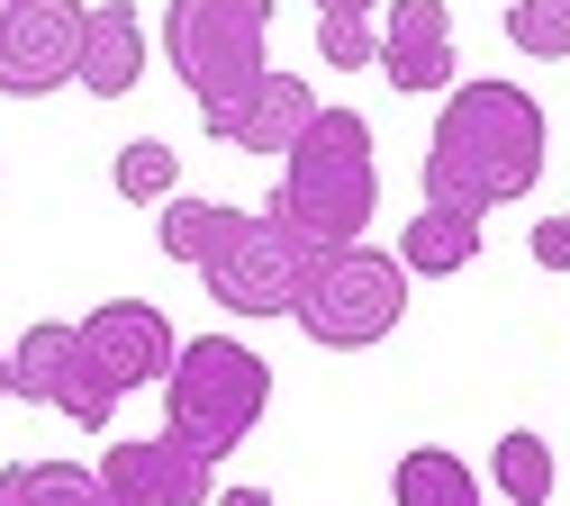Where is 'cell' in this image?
Here are the masks:
<instances>
[{
  "mask_svg": "<svg viewBox=\"0 0 570 506\" xmlns=\"http://www.w3.org/2000/svg\"><path fill=\"white\" fill-rule=\"evenodd\" d=\"M381 208V155H372V127L363 109H326L291 136L281 155V181H272V217L308 245H353Z\"/></svg>",
  "mask_w": 570,
  "mask_h": 506,
  "instance_id": "7a4b0ae2",
  "label": "cell"
},
{
  "mask_svg": "<svg viewBox=\"0 0 570 506\" xmlns=\"http://www.w3.org/2000/svg\"><path fill=\"white\" fill-rule=\"evenodd\" d=\"M543 181V100L517 82H462L425 145V199L489 217Z\"/></svg>",
  "mask_w": 570,
  "mask_h": 506,
  "instance_id": "6da1fadb",
  "label": "cell"
},
{
  "mask_svg": "<svg viewBox=\"0 0 570 506\" xmlns=\"http://www.w3.org/2000/svg\"><path fill=\"white\" fill-rule=\"evenodd\" d=\"M208 217H218V199H164V254L173 262H199V245H208Z\"/></svg>",
  "mask_w": 570,
  "mask_h": 506,
  "instance_id": "ffe728a7",
  "label": "cell"
},
{
  "mask_svg": "<svg viewBox=\"0 0 570 506\" xmlns=\"http://www.w3.org/2000/svg\"><path fill=\"white\" fill-rule=\"evenodd\" d=\"M0 506H100V479L73 462H10L0 470Z\"/></svg>",
  "mask_w": 570,
  "mask_h": 506,
  "instance_id": "e0dca14e",
  "label": "cell"
},
{
  "mask_svg": "<svg viewBox=\"0 0 570 506\" xmlns=\"http://www.w3.org/2000/svg\"><path fill=\"white\" fill-rule=\"evenodd\" d=\"M218 506H272V488H218Z\"/></svg>",
  "mask_w": 570,
  "mask_h": 506,
  "instance_id": "cb8c5ba5",
  "label": "cell"
},
{
  "mask_svg": "<svg viewBox=\"0 0 570 506\" xmlns=\"http://www.w3.org/2000/svg\"><path fill=\"white\" fill-rule=\"evenodd\" d=\"M10 398L28 407H55V416H73V425H109V389L91 380V361H82V335L63 326V317H37L19 344H10Z\"/></svg>",
  "mask_w": 570,
  "mask_h": 506,
  "instance_id": "9c48e42d",
  "label": "cell"
},
{
  "mask_svg": "<svg viewBox=\"0 0 570 506\" xmlns=\"http://www.w3.org/2000/svg\"><path fill=\"white\" fill-rule=\"evenodd\" d=\"M489 488H498V506H543V497H552V444H543L534 425H508V434H498Z\"/></svg>",
  "mask_w": 570,
  "mask_h": 506,
  "instance_id": "2e32d148",
  "label": "cell"
},
{
  "mask_svg": "<svg viewBox=\"0 0 570 506\" xmlns=\"http://www.w3.org/2000/svg\"><path fill=\"white\" fill-rule=\"evenodd\" d=\"M381 0H317V19H372Z\"/></svg>",
  "mask_w": 570,
  "mask_h": 506,
  "instance_id": "603a6c76",
  "label": "cell"
},
{
  "mask_svg": "<svg viewBox=\"0 0 570 506\" xmlns=\"http://www.w3.org/2000/svg\"><path fill=\"white\" fill-rule=\"evenodd\" d=\"M390 497H399V506H480V470H471L462 453H444V444H416V453L399 462Z\"/></svg>",
  "mask_w": 570,
  "mask_h": 506,
  "instance_id": "9a60e30c",
  "label": "cell"
},
{
  "mask_svg": "<svg viewBox=\"0 0 570 506\" xmlns=\"http://www.w3.org/2000/svg\"><path fill=\"white\" fill-rule=\"evenodd\" d=\"M308 236H291L272 208H227L208 217V245H199V280H208V299H218L227 317H291L299 299V280H308Z\"/></svg>",
  "mask_w": 570,
  "mask_h": 506,
  "instance_id": "5b68a950",
  "label": "cell"
},
{
  "mask_svg": "<svg viewBox=\"0 0 570 506\" xmlns=\"http://www.w3.org/2000/svg\"><path fill=\"white\" fill-rule=\"evenodd\" d=\"M291 317H299V335L326 344V353H372V344L407 317V262H399V254H372L363 236H353V245H317Z\"/></svg>",
  "mask_w": 570,
  "mask_h": 506,
  "instance_id": "277c9868",
  "label": "cell"
},
{
  "mask_svg": "<svg viewBox=\"0 0 570 506\" xmlns=\"http://www.w3.org/2000/svg\"><path fill=\"white\" fill-rule=\"evenodd\" d=\"M317 118V91L299 82V72H254V91H236L227 109H199V127L208 136H227L236 155H291V136Z\"/></svg>",
  "mask_w": 570,
  "mask_h": 506,
  "instance_id": "8fae6325",
  "label": "cell"
},
{
  "mask_svg": "<svg viewBox=\"0 0 570 506\" xmlns=\"http://www.w3.org/2000/svg\"><path fill=\"white\" fill-rule=\"evenodd\" d=\"M381 72H390V91H453V10L444 0H390L381 10V54H372Z\"/></svg>",
  "mask_w": 570,
  "mask_h": 506,
  "instance_id": "7c38bea8",
  "label": "cell"
},
{
  "mask_svg": "<svg viewBox=\"0 0 570 506\" xmlns=\"http://www.w3.org/2000/svg\"><path fill=\"white\" fill-rule=\"evenodd\" d=\"M508 37H517V54L561 63V54H570V0H517V10H508Z\"/></svg>",
  "mask_w": 570,
  "mask_h": 506,
  "instance_id": "d6986e66",
  "label": "cell"
},
{
  "mask_svg": "<svg viewBox=\"0 0 570 506\" xmlns=\"http://www.w3.org/2000/svg\"><path fill=\"white\" fill-rule=\"evenodd\" d=\"M480 506H489V497H480Z\"/></svg>",
  "mask_w": 570,
  "mask_h": 506,
  "instance_id": "484cf974",
  "label": "cell"
},
{
  "mask_svg": "<svg viewBox=\"0 0 570 506\" xmlns=\"http://www.w3.org/2000/svg\"><path fill=\"white\" fill-rule=\"evenodd\" d=\"M263 37H272V0H173L164 10V63L199 109H227L236 91H254Z\"/></svg>",
  "mask_w": 570,
  "mask_h": 506,
  "instance_id": "8992f818",
  "label": "cell"
},
{
  "mask_svg": "<svg viewBox=\"0 0 570 506\" xmlns=\"http://www.w3.org/2000/svg\"><path fill=\"white\" fill-rule=\"evenodd\" d=\"M82 10L91 0H0V91L10 100H46V91L73 82Z\"/></svg>",
  "mask_w": 570,
  "mask_h": 506,
  "instance_id": "52a82bcc",
  "label": "cell"
},
{
  "mask_svg": "<svg viewBox=\"0 0 570 506\" xmlns=\"http://www.w3.org/2000/svg\"><path fill=\"white\" fill-rule=\"evenodd\" d=\"M317 54H326L335 72H363V63L381 54V37H372V19H317Z\"/></svg>",
  "mask_w": 570,
  "mask_h": 506,
  "instance_id": "44dd1931",
  "label": "cell"
},
{
  "mask_svg": "<svg viewBox=\"0 0 570 506\" xmlns=\"http://www.w3.org/2000/svg\"><path fill=\"white\" fill-rule=\"evenodd\" d=\"M543 271H570V217H543V227H534V245H525Z\"/></svg>",
  "mask_w": 570,
  "mask_h": 506,
  "instance_id": "7402d4cb",
  "label": "cell"
},
{
  "mask_svg": "<svg viewBox=\"0 0 570 506\" xmlns=\"http://www.w3.org/2000/svg\"><path fill=\"white\" fill-rule=\"evenodd\" d=\"M73 82L91 100H127L136 82H146V10H136V0H91V10H82Z\"/></svg>",
  "mask_w": 570,
  "mask_h": 506,
  "instance_id": "4fadbf2b",
  "label": "cell"
},
{
  "mask_svg": "<svg viewBox=\"0 0 570 506\" xmlns=\"http://www.w3.org/2000/svg\"><path fill=\"white\" fill-rule=\"evenodd\" d=\"M155 389H164V434L173 444H190L199 462H227L272 407V361L254 344H236V335H199V344L173 353V371Z\"/></svg>",
  "mask_w": 570,
  "mask_h": 506,
  "instance_id": "3957f363",
  "label": "cell"
},
{
  "mask_svg": "<svg viewBox=\"0 0 570 506\" xmlns=\"http://www.w3.org/2000/svg\"><path fill=\"white\" fill-rule=\"evenodd\" d=\"M100 506H208L218 497V462H199L173 434H136V444L100 453Z\"/></svg>",
  "mask_w": 570,
  "mask_h": 506,
  "instance_id": "30bf717a",
  "label": "cell"
},
{
  "mask_svg": "<svg viewBox=\"0 0 570 506\" xmlns=\"http://www.w3.org/2000/svg\"><path fill=\"white\" fill-rule=\"evenodd\" d=\"M471 254H480V217H462V208H435V199H425V208L407 217V236H399V262H407V280H453Z\"/></svg>",
  "mask_w": 570,
  "mask_h": 506,
  "instance_id": "5bb4252c",
  "label": "cell"
},
{
  "mask_svg": "<svg viewBox=\"0 0 570 506\" xmlns=\"http://www.w3.org/2000/svg\"><path fill=\"white\" fill-rule=\"evenodd\" d=\"M0 398H10V353H0Z\"/></svg>",
  "mask_w": 570,
  "mask_h": 506,
  "instance_id": "d4e9b609",
  "label": "cell"
},
{
  "mask_svg": "<svg viewBox=\"0 0 570 506\" xmlns=\"http://www.w3.org/2000/svg\"><path fill=\"white\" fill-rule=\"evenodd\" d=\"M173 181H181V155H173L164 136H136L127 155H118V199H136V208H146V199H173Z\"/></svg>",
  "mask_w": 570,
  "mask_h": 506,
  "instance_id": "ac0fdd59",
  "label": "cell"
},
{
  "mask_svg": "<svg viewBox=\"0 0 570 506\" xmlns=\"http://www.w3.org/2000/svg\"><path fill=\"white\" fill-rule=\"evenodd\" d=\"M73 335H82V361H91V380H100L109 398L155 389V380L173 371V353H181V335H173V317H164L155 299H109V308H91Z\"/></svg>",
  "mask_w": 570,
  "mask_h": 506,
  "instance_id": "ba28073f",
  "label": "cell"
}]
</instances>
